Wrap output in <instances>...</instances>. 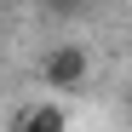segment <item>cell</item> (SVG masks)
<instances>
[{
    "instance_id": "6da1fadb",
    "label": "cell",
    "mask_w": 132,
    "mask_h": 132,
    "mask_svg": "<svg viewBox=\"0 0 132 132\" xmlns=\"http://www.w3.org/2000/svg\"><path fill=\"white\" fill-rule=\"evenodd\" d=\"M86 75H92V57H86V46H52L46 57H40V80L52 86V92H80Z\"/></svg>"
},
{
    "instance_id": "7a4b0ae2",
    "label": "cell",
    "mask_w": 132,
    "mask_h": 132,
    "mask_svg": "<svg viewBox=\"0 0 132 132\" xmlns=\"http://www.w3.org/2000/svg\"><path fill=\"white\" fill-rule=\"evenodd\" d=\"M12 132H69V115H63V103H29L12 115Z\"/></svg>"
},
{
    "instance_id": "3957f363",
    "label": "cell",
    "mask_w": 132,
    "mask_h": 132,
    "mask_svg": "<svg viewBox=\"0 0 132 132\" xmlns=\"http://www.w3.org/2000/svg\"><path fill=\"white\" fill-rule=\"evenodd\" d=\"M40 6H46V12H80L86 0H40Z\"/></svg>"
},
{
    "instance_id": "277c9868",
    "label": "cell",
    "mask_w": 132,
    "mask_h": 132,
    "mask_svg": "<svg viewBox=\"0 0 132 132\" xmlns=\"http://www.w3.org/2000/svg\"><path fill=\"white\" fill-rule=\"evenodd\" d=\"M126 121H132V86H126Z\"/></svg>"
},
{
    "instance_id": "5b68a950",
    "label": "cell",
    "mask_w": 132,
    "mask_h": 132,
    "mask_svg": "<svg viewBox=\"0 0 132 132\" xmlns=\"http://www.w3.org/2000/svg\"><path fill=\"white\" fill-rule=\"evenodd\" d=\"M0 12H6V0H0Z\"/></svg>"
}]
</instances>
